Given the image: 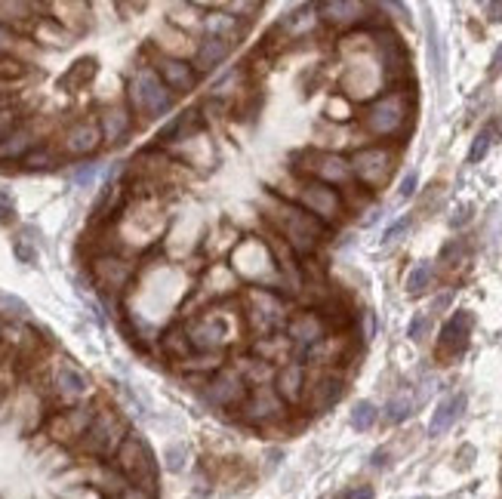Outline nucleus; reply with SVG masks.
<instances>
[{"label":"nucleus","mask_w":502,"mask_h":499,"mask_svg":"<svg viewBox=\"0 0 502 499\" xmlns=\"http://www.w3.org/2000/svg\"><path fill=\"white\" fill-rule=\"evenodd\" d=\"M266 219L268 226L275 228V234H281L296 256H312L330 232L321 219H315L312 213H306V210L293 201H272Z\"/></svg>","instance_id":"obj_1"},{"label":"nucleus","mask_w":502,"mask_h":499,"mask_svg":"<svg viewBox=\"0 0 502 499\" xmlns=\"http://www.w3.org/2000/svg\"><path fill=\"white\" fill-rule=\"evenodd\" d=\"M413 117V96L407 90H392V93L379 96L367 105L364 117H361V127L364 133L376 136V139H392L407 130Z\"/></svg>","instance_id":"obj_2"},{"label":"nucleus","mask_w":502,"mask_h":499,"mask_svg":"<svg viewBox=\"0 0 502 499\" xmlns=\"http://www.w3.org/2000/svg\"><path fill=\"white\" fill-rule=\"evenodd\" d=\"M115 469L127 484L142 487L157 496V459H155V450L148 448V441H145L142 435L130 432V435L124 438L121 450L115 453Z\"/></svg>","instance_id":"obj_3"},{"label":"nucleus","mask_w":502,"mask_h":499,"mask_svg":"<svg viewBox=\"0 0 502 499\" xmlns=\"http://www.w3.org/2000/svg\"><path fill=\"white\" fill-rule=\"evenodd\" d=\"M127 99H130V108H133L136 115H142L145 121L163 117L173 108V93H170L167 83L161 81V75H157L155 68H139L136 75L130 77Z\"/></svg>","instance_id":"obj_4"},{"label":"nucleus","mask_w":502,"mask_h":499,"mask_svg":"<svg viewBox=\"0 0 502 499\" xmlns=\"http://www.w3.org/2000/svg\"><path fill=\"white\" fill-rule=\"evenodd\" d=\"M127 435H130V429L121 419V413L111 410V407H99L90 429H87V435H84V441H81V450L96 459H115V453L121 450V444Z\"/></svg>","instance_id":"obj_5"},{"label":"nucleus","mask_w":502,"mask_h":499,"mask_svg":"<svg viewBox=\"0 0 502 499\" xmlns=\"http://www.w3.org/2000/svg\"><path fill=\"white\" fill-rule=\"evenodd\" d=\"M296 203H299L306 213H312L315 219H321L323 226H336L346 213V201H342L339 188H330L323 182H315V179H302L296 186Z\"/></svg>","instance_id":"obj_6"},{"label":"nucleus","mask_w":502,"mask_h":499,"mask_svg":"<svg viewBox=\"0 0 502 499\" xmlns=\"http://www.w3.org/2000/svg\"><path fill=\"white\" fill-rule=\"evenodd\" d=\"M247 321L256 337H272L277 327H287V302L266 287H253L247 293Z\"/></svg>","instance_id":"obj_7"},{"label":"nucleus","mask_w":502,"mask_h":499,"mask_svg":"<svg viewBox=\"0 0 502 499\" xmlns=\"http://www.w3.org/2000/svg\"><path fill=\"white\" fill-rule=\"evenodd\" d=\"M348 163H352L355 179H358L361 186H367L370 192H376V188H382L388 179H392L394 151L386 146H370V148H361Z\"/></svg>","instance_id":"obj_8"},{"label":"nucleus","mask_w":502,"mask_h":499,"mask_svg":"<svg viewBox=\"0 0 502 499\" xmlns=\"http://www.w3.org/2000/svg\"><path fill=\"white\" fill-rule=\"evenodd\" d=\"M306 163H296L306 179H315V182H323V186L336 188V186H348L355 179L352 176V163L346 157L333 154V151H306Z\"/></svg>","instance_id":"obj_9"},{"label":"nucleus","mask_w":502,"mask_h":499,"mask_svg":"<svg viewBox=\"0 0 502 499\" xmlns=\"http://www.w3.org/2000/svg\"><path fill=\"white\" fill-rule=\"evenodd\" d=\"M472 327H474L472 312H466V308L453 312L450 318L444 321V327H441V337H438V358H441V360H447V364L459 360L462 354L468 352V343H472Z\"/></svg>","instance_id":"obj_10"},{"label":"nucleus","mask_w":502,"mask_h":499,"mask_svg":"<svg viewBox=\"0 0 502 499\" xmlns=\"http://www.w3.org/2000/svg\"><path fill=\"white\" fill-rule=\"evenodd\" d=\"M185 333H188L191 352H219L231 339V324L226 314H203V318L191 321Z\"/></svg>","instance_id":"obj_11"},{"label":"nucleus","mask_w":502,"mask_h":499,"mask_svg":"<svg viewBox=\"0 0 502 499\" xmlns=\"http://www.w3.org/2000/svg\"><path fill=\"white\" fill-rule=\"evenodd\" d=\"M268 256H272V250H268L266 241L247 238L235 250V272L247 281H262L266 284V281H272L275 265H259V259H268Z\"/></svg>","instance_id":"obj_12"},{"label":"nucleus","mask_w":502,"mask_h":499,"mask_svg":"<svg viewBox=\"0 0 502 499\" xmlns=\"http://www.w3.org/2000/svg\"><path fill=\"white\" fill-rule=\"evenodd\" d=\"M283 410H287V404L277 398V392L259 385V389L250 392L247 400L241 404V419L250 425H268L275 423V419H281Z\"/></svg>","instance_id":"obj_13"},{"label":"nucleus","mask_w":502,"mask_h":499,"mask_svg":"<svg viewBox=\"0 0 502 499\" xmlns=\"http://www.w3.org/2000/svg\"><path fill=\"white\" fill-rule=\"evenodd\" d=\"M92 416H96V410H92L90 404H77V407H68L65 413H59L56 419L50 423V435L52 441L59 444H81L84 435H87Z\"/></svg>","instance_id":"obj_14"},{"label":"nucleus","mask_w":502,"mask_h":499,"mask_svg":"<svg viewBox=\"0 0 502 499\" xmlns=\"http://www.w3.org/2000/svg\"><path fill=\"white\" fill-rule=\"evenodd\" d=\"M52 389H56V395L62 404L77 407L90 395L92 385H90V376L81 370V367H75L71 360H59L56 370H52Z\"/></svg>","instance_id":"obj_15"},{"label":"nucleus","mask_w":502,"mask_h":499,"mask_svg":"<svg viewBox=\"0 0 502 499\" xmlns=\"http://www.w3.org/2000/svg\"><path fill=\"white\" fill-rule=\"evenodd\" d=\"M287 339L296 345H306L308 352L315 349L318 343H323V339L330 337L327 333V321L321 318L318 312H312V308H306V312H296L287 318Z\"/></svg>","instance_id":"obj_16"},{"label":"nucleus","mask_w":502,"mask_h":499,"mask_svg":"<svg viewBox=\"0 0 502 499\" xmlns=\"http://www.w3.org/2000/svg\"><path fill=\"white\" fill-rule=\"evenodd\" d=\"M102 142L105 139H102V130H99V121H92V117H84V121H75L62 133V154H68V157H87L99 146H102Z\"/></svg>","instance_id":"obj_17"},{"label":"nucleus","mask_w":502,"mask_h":499,"mask_svg":"<svg viewBox=\"0 0 502 499\" xmlns=\"http://www.w3.org/2000/svg\"><path fill=\"white\" fill-rule=\"evenodd\" d=\"M247 395H250L247 383H243V376H241V373H235V370H219L207 385L210 404L226 407V410H231V407H237V410H241V404L247 400Z\"/></svg>","instance_id":"obj_18"},{"label":"nucleus","mask_w":502,"mask_h":499,"mask_svg":"<svg viewBox=\"0 0 502 499\" xmlns=\"http://www.w3.org/2000/svg\"><path fill=\"white\" fill-rule=\"evenodd\" d=\"M92 278L108 297H117L133 278V265L117 259V256H99V259H92Z\"/></svg>","instance_id":"obj_19"},{"label":"nucleus","mask_w":502,"mask_h":499,"mask_svg":"<svg viewBox=\"0 0 502 499\" xmlns=\"http://www.w3.org/2000/svg\"><path fill=\"white\" fill-rule=\"evenodd\" d=\"M308 370L299 360H287L281 370L275 373V392L283 404H302L308 392Z\"/></svg>","instance_id":"obj_20"},{"label":"nucleus","mask_w":502,"mask_h":499,"mask_svg":"<svg viewBox=\"0 0 502 499\" xmlns=\"http://www.w3.org/2000/svg\"><path fill=\"white\" fill-rule=\"evenodd\" d=\"M157 75H161V81L167 83L170 93H191V90L197 87V71L191 62H185V59H173V56H161L157 59Z\"/></svg>","instance_id":"obj_21"},{"label":"nucleus","mask_w":502,"mask_h":499,"mask_svg":"<svg viewBox=\"0 0 502 499\" xmlns=\"http://www.w3.org/2000/svg\"><path fill=\"white\" fill-rule=\"evenodd\" d=\"M466 404H468L466 392H453V395L441 398L438 407H434V413H432V419H428V435L432 438L447 435V432L459 423L462 413H466Z\"/></svg>","instance_id":"obj_22"},{"label":"nucleus","mask_w":502,"mask_h":499,"mask_svg":"<svg viewBox=\"0 0 502 499\" xmlns=\"http://www.w3.org/2000/svg\"><path fill=\"white\" fill-rule=\"evenodd\" d=\"M321 22L333 25V28H352L364 19L367 6L364 4H355V0H323V4L315 6Z\"/></svg>","instance_id":"obj_23"},{"label":"nucleus","mask_w":502,"mask_h":499,"mask_svg":"<svg viewBox=\"0 0 502 499\" xmlns=\"http://www.w3.org/2000/svg\"><path fill=\"white\" fill-rule=\"evenodd\" d=\"M37 148V130L31 123H19L4 142H0V163L6 161H25Z\"/></svg>","instance_id":"obj_24"},{"label":"nucleus","mask_w":502,"mask_h":499,"mask_svg":"<svg viewBox=\"0 0 502 499\" xmlns=\"http://www.w3.org/2000/svg\"><path fill=\"white\" fill-rule=\"evenodd\" d=\"M342 392H346V383H342L339 373H333V370L321 373V379L312 385V398H308V407H312V413H327L330 407H333L336 400L342 398Z\"/></svg>","instance_id":"obj_25"},{"label":"nucleus","mask_w":502,"mask_h":499,"mask_svg":"<svg viewBox=\"0 0 502 499\" xmlns=\"http://www.w3.org/2000/svg\"><path fill=\"white\" fill-rule=\"evenodd\" d=\"M99 130H102V139L108 142V146L124 142L130 130H133V115H130L127 108H121V105H111V108H105L102 115H99Z\"/></svg>","instance_id":"obj_26"},{"label":"nucleus","mask_w":502,"mask_h":499,"mask_svg":"<svg viewBox=\"0 0 502 499\" xmlns=\"http://www.w3.org/2000/svg\"><path fill=\"white\" fill-rule=\"evenodd\" d=\"M99 71V62L92 56H84L77 59L75 65H71L68 71H65L62 77H59V87L65 90V93H81V90H87L92 83V77H96Z\"/></svg>","instance_id":"obj_27"},{"label":"nucleus","mask_w":502,"mask_h":499,"mask_svg":"<svg viewBox=\"0 0 502 499\" xmlns=\"http://www.w3.org/2000/svg\"><path fill=\"white\" fill-rule=\"evenodd\" d=\"M231 52V44L219 41V37H203L201 44H197V52H195V71L201 75V71H213L216 65H222L228 59Z\"/></svg>","instance_id":"obj_28"},{"label":"nucleus","mask_w":502,"mask_h":499,"mask_svg":"<svg viewBox=\"0 0 502 499\" xmlns=\"http://www.w3.org/2000/svg\"><path fill=\"white\" fill-rule=\"evenodd\" d=\"M201 127H203V123H201V115H197V111H182V115H176L173 121L161 130V136H157V139H161V142L195 139V136L201 133Z\"/></svg>","instance_id":"obj_29"},{"label":"nucleus","mask_w":502,"mask_h":499,"mask_svg":"<svg viewBox=\"0 0 502 499\" xmlns=\"http://www.w3.org/2000/svg\"><path fill=\"white\" fill-rule=\"evenodd\" d=\"M416 404H419V395H413V389H398L392 398L386 400V410H382V416H386V423L401 425L416 413Z\"/></svg>","instance_id":"obj_30"},{"label":"nucleus","mask_w":502,"mask_h":499,"mask_svg":"<svg viewBox=\"0 0 502 499\" xmlns=\"http://www.w3.org/2000/svg\"><path fill=\"white\" fill-rule=\"evenodd\" d=\"M203 31H207V37H219L226 44H235L243 35V25L237 22V16H228V12H210L203 19Z\"/></svg>","instance_id":"obj_31"},{"label":"nucleus","mask_w":502,"mask_h":499,"mask_svg":"<svg viewBox=\"0 0 502 499\" xmlns=\"http://www.w3.org/2000/svg\"><path fill=\"white\" fill-rule=\"evenodd\" d=\"M41 10V6H35V4H0V25L4 28H19V31H25V28H31L35 25V12Z\"/></svg>","instance_id":"obj_32"},{"label":"nucleus","mask_w":502,"mask_h":499,"mask_svg":"<svg viewBox=\"0 0 502 499\" xmlns=\"http://www.w3.org/2000/svg\"><path fill=\"white\" fill-rule=\"evenodd\" d=\"M12 253H16V259L19 262H25V265H35L37 262V228H31V226H25L22 232L12 238Z\"/></svg>","instance_id":"obj_33"},{"label":"nucleus","mask_w":502,"mask_h":499,"mask_svg":"<svg viewBox=\"0 0 502 499\" xmlns=\"http://www.w3.org/2000/svg\"><path fill=\"white\" fill-rule=\"evenodd\" d=\"M161 345H163V354L173 360H188V354H191L188 333H185L182 327H173V330L161 339Z\"/></svg>","instance_id":"obj_34"},{"label":"nucleus","mask_w":502,"mask_h":499,"mask_svg":"<svg viewBox=\"0 0 502 499\" xmlns=\"http://www.w3.org/2000/svg\"><path fill=\"white\" fill-rule=\"evenodd\" d=\"M432 278H434L432 262H416V265L410 268V274H407V293H410V297L426 293L428 287H432Z\"/></svg>","instance_id":"obj_35"},{"label":"nucleus","mask_w":502,"mask_h":499,"mask_svg":"<svg viewBox=\"0 0 502 499\" xmlns=\"http://www.w3.org/2000/svg\"><path fill=\"white\" fill-rule=\"evenodd\" d=\"M376 419H379V410H376L373 400H358V404L352 407L348 423H352L355 432H370L376 425Z\"/></svg>","instance_id":"obj_36"},{"label":"nucleus","mask_w":502,"mask_h":499,"mask_svg":"<svg viewBox=\"0 0 502 499\" xmlns=\"http://www.w3.org/2000/svg\"><path fill=\"white\" fill-rule=\"evenodd\" d=\"M493 142H497V127H493V123H487L484 130H478V136H474L472 148H468V163H481V161H484Z\"/></svg>","instance_id":"obj_37"},{"label":"nucleus","mask_w":502,"mask_h":499,"mask_svg":"<svg viewBox=\"0 0 502 499\" xmlns=\"http://www.w3.org/2000/svg\"><path fill=\"white\" fill-rule=\"evenodd\" d=\"M59 163V154L52 146H37L35 151H31L28 157L22 161L25 170H31V173H37V170H52Z\"/></svg>","instance_id":"obj_38"},{"label":"nucleus","mask_w":502,"mask_h":499,"mask_svg":"<svg viewBox=\"0 0 502 499\" xmlns=\"http://www.w3.org/2000/svg\"><path fill=\"white\" fill-rule=\"evenodd\" d=\"M163 469L173 471V475L188 469V448H185V444H170V448L163 450Z\"/></svg>","instance_id":"obj_39"},{"label":"nucleus","mask_w":502,"mask_h":499,"mask_svg":"<svg viewBox=\"0 0 502 499\" xmlns=\"http://www.w3.org/2000/svg\"><path fill=\"white\" fill-rule=\"evenodd\" d=\"M428 56H432V71L438 75V81H444V56H441V37L434 22L428 19Z\"/></svg>","instance_id":"obj_40"},{"label":"nucleus","mask_w":502,"mask_h":499,"mask_svg":"<svg viewBox=\"0 0 502 499\" xmlns=\"http://www.w3.org/2000/svg\"><path fill=\"white\" fill-rule=\"evenodd\" d=\"M410 216H401L398 222H392V226L386 228V234H382V247H392V244H398L401 238H404L407 232H410Z\"/></svg>","instance_id":"obj_41"},{"label":"nucleus","mask_w":502,"mask_h":499,"mask_svg":"<svg viewBox=\"0 0 502 499\" xmlns=\"http://www.w3.org/2000/svg\"><path fill=\"white\" fill-rule=\"evenodd\" d=\"M428 327H432V314H428V312L413 314L410 327H407V337H410L413 343H422V339H426V333H428Z\"/></svg>","instance_id":"obj_42"},{"label":"nucleus","mask_w":502,"mask_h":499,"mask_svg":"<svg viewBox=\"0 0 502 499\" xmlns=\"http://www.w3.org/2000/svg\"><path fill=\"white\" fill-rule=\"evenodd\" d=\"M16 127H19V111L12 108V105H6V108H0V142H4L6 136H10Z\"/></svg>","instance_id":"obj_43"},{"label":"nucleus","mask_w":502,"mask_h":499,"mask_svg":"<svg viewBox=\"0 0 502 499\" xmlns=\"http://www.w3.org/2000/svg\"><path fill=\"white\" fill-rule=\"evenodd\" d=\"M25 75V65L19 59L10 56H0V81H12V77H22Z\"/></svg>","instance_id":"obj_44"},{"label":"nucleus","mask_w":502,"mask_h":499,"mask_svg":"<svg viewBox=\"0 0 502 499\" xmlns=\"http://www.w3.org/2000/svg\"><path fill=\"white\" fill-rule=\"evenodd\" d=\"M0 222H4V226L16 222V201H12V194L6 192V188H0Z\"/></svg>","instance_id":"obj_45"},{"label":"nucleus","mask_w":502,"mask_h":499,"mask_svg":"<svg viewBox=\"0 0 502 499\" xmlns=\"http://www.w3.org/2000/svg\"><path fill=\"white\" fill-rule=\"evenodd\" d=\"M99 176V163H84V167H77L75 173H71V182H75V186H92V179H96Z\"/></svg>","instance_id":"obj_46"},{"label":"nucleus","mask_w":502,"mask_h":499,"mask_svg":"<svg viewBox=\"0 0 502 499\" xmlns=\"http://www.w3.org/2000/svg\"><path fill=\"white\" fill-rule=\"evenodd\" d=\"M333 499H376V490L370 484H352V487L339 490Z\"/></svg>","instance_id":"obj_47"},{"label":"nucleus","mask_w":502,"mask_h":499,"mask_svg":"<svg viewBox=\"0 0 502 499\" xmlns=\"http://www.w3.org/2000/svg\"><path fill=\"white\" fill-rule=\"evenodd\" d=\"M16 47H19L16 31H10V28H4V25H0V56H6V52L16 50Z\"/></svg>","instance_id":"obj_48"},{"label":"nucleus","mask_w":502,"mask_h":499,"mask_svg":"<svg viewBox=\"0 0 502 499\" xmlns=\"http://www.w3.org/2000/svg\"><path fill=\"white\" fill-rule=\"evenodd\" d=\"M416 186H419V173H416V170H410V173L401 179V198H413Z\"/></svg>","instance_id":"obj_49"},{"label":"nucleus","mask_w":502,"mask_h":499,"mask_svg":"<svg viewBox=\"0 0 502 499\" xmlns=\"http://www.w3.org/2000/svg\"><path fill=\"white\" fill-rule=\"evenodd\" d=\"M117 499H157V496L148 494V490H142V487H133V484H127V487L117 494Z\"/></svg>","instance_id":"obj_50"},{"label":"nucleus","mask_w":502,"mask_h":499,"mask_svg":"<svg viewBox=\"0 0 502 499\" xmlns=\"http://www.w3.org/2000/svg\"><path fill=\"white\" fill-rule=\"evenodd\" d=\"M0 305H4V308H16V314H25V312H28V305H25L22 299L6 297V293H0Z\"/></svg>","instance_id":"obj_51"},{"label":"nucleus","mask_w":502,"mask_h":499,"mask_svg":"<svg viewBox=\"0 0 502 499\" xmlns=\"http://www.w3.org/2000/svg\"><path fill=\"white\" fill-rule=\"evenodd\" d=\"M370 465H373V469H388V450H376L373 456H370Z\"/></svg>","instance_id":"obj_52"},{"label":"nucleus","mask_w":502,"mask_h":499,"mask_svg":"<svg viewBox=\"0 0 502 499\" xmlns=\"http://www.w3.org/2000/svg\"><path fill=\"white\" fill-rule=\"evenodd\" d=\"M466 219H472V207H459V216H453V219H450V226H453V228H459Z\"/></svg>","instance_id":"obj_53"},{"label":"nucleus","mask_w":502,"mask_h":499,"mask_svg":"<svg viewBox=\"0 0 502 499\" xmlns=\"http://www.w3.org/2000/svg\"><path fill=\"white\" fill-rule=\"evenodd\" d=\"M484 10L490 12V19H493V22H502V4H487Z\"/></svg>","instance_id":"obj_54"},{"label":"nucleus","mask_w":502,"mask_h":499,"mask_svg":"<svg viewBox=\"0 0 502 499\" xmlns=\"http://www.w3.org/2000/svg\"><path fill=\"white\" fill-rule=\"evenodd\" d=\"M493 71H502V47L493 52Z\"/></svg>","instance_id":"obj_55"},{"label":"nucleus","mask_w":502,"mask_h":499,"mask_svg":"<svg viewBox=\"0 0 502 499\" xmlns=\"http://www.w3.org/2000/svg\"><path fill=\"white\" fill-rule=\"evenodd\" d=\"M6 105H10V96H6V93H0V108H6Z\"/></svg>","instance_id":"obj_56"},{"label":"nucleus","mask_w":502,"mask_h":499,"mask_svg":"<svg viewBox=\"0 0 502 499\" xmlns=\"http://www.w3.org/2000/svg\"><path fill=\"white\" fill-rule=\"evenodd\" d=\"M419 499H428V496H419Z\"/></svg>","instance_id":"obj_57"}]
</instances>
